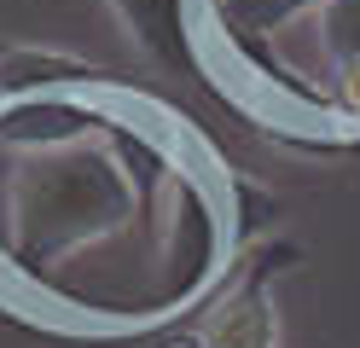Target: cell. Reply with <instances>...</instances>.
Listing matches in <instances>:
<instances>
[{"mask_svg": "<svg viewBox=\"0 0 360 348\" xmlns=\"http://www.w3.org/2000/svg\"><path fill=\"white\" fill-rule=\"evenodd\" d=\"M279 255L290 250H262L210 302L204 325H198V348H279V314H274V296H267V273H279Z\"/></svg>", "mask_w": 360, "mask_h": 348, "instance_id": "obj_1", "label": "cell"}, {"mask_svg": "<svg viewBox=\"0 0 360 348\" xmlns=\"http://www.w3.org/2000/svg\"><path fill=\"white\" fill-rule=\"evenodd\" d=\"M128 41L163 70H198V41H192V0H105Z\"/></svg>", "mask_w": 360, "mask_h": 348, "instance_id": "obj_2", "label": "cell"}, {"mask_svg": "<svg viewBox=\"0 0 360 348\" xmlns=\"http://www.w3.org/2000/svg\"><path fill=\"white\" fill-rule=\"evenodd\" d=\"M99 82H110V76L76 53H53V46H6L0 53V105L76 93V87H99Z\"/></svg>", "mask_w": 360, "mask_h": 348, "instance_id": "obj_3", "label": "cell"}, {"mask_svg": "<svg viewBox=\"0 0 360 348\" xmlns=\"http://www.w3.org/2000/svg\"><path fill=\"white\" fill-rule=\"evenodd\" d=\"M314 35H320V53L337 76L349 64H360V0H320L314 6Z\"/></svg>", "mask_w": 360, "mask_h": 348, "instance_id": "obj_4", "label": "cell"}, {"mask_svg": "<svg viewBox=\"0 0 360 348\" xmlns=\"http://www.w3.org/2000/svg\"><path fill=\"white\" fill-rule=\"evenodd\" d=\"M337 110H343L349 122H360V64H349L343 76H337Z\"/></svg>", "mask_w": 360, "mask_h": 348, "instance_id": "obj_5", "label": "cell"}]
</instances>
